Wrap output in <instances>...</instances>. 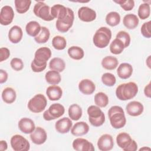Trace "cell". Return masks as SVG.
<instances>
[{
  "instance_id": "cell-1",
  "label": "cell",
  "mask_w": 151,
  "mask_h": 151,
  "mask_svg": "<svg viewBox=\"0 0 151 151\" xmlns=\"http://www.w3.org/2000/svg\"><path fill=\"white\" fill-rule=\"evenodd\" d=\"M51 56V50L46 47L37 49L35 52L34 58L31 62V67L35 73L44 71L47 67V61Z\"/></svg>"
},
{
  "instance_id": "cell-2",
  "label": "cell",
  "mask_w": 151,
  "mask_h": 151,
  "mask_svg": "<svg viewBox=\"0 0 151 151\" xmlns=\"http://www.w3.org/2000/svg\"><path fill=\"white\" fill-rule=\"evenodd\" d=\"M108 116L111 126L116 129L123 127L126 123L123 109L119 106L111 107L108 111Z\"/></svg>"
},
{
  "instance_id": "cell-3",
  "label": "cell",
  "mask_w": 151,
  "mask_h": 151,
  "mask_svg": "<svg viewBox=\"0 0 151 151\" xmlns=\"http://www.w3.org/2000/svg\"><path fill=\"white\" fill-rule=\"evenodd\" d=\"M138 92V86L134 82L121 84L116 90V95L120 100H127L133 99Z\"/></svg>"
},
{
  "instance_id": "cell-4",
  "label": "cell",
  "mask_w": 151,
  "mask_h": 151,
  "mask_svg": "<svg viewBox=\"0 0 151 151\" xmlns=\"http://www.w3.org/2000/svg\"><path fill=\"white\" fill-rule=\"evenodd\" d=\"M111 38V30L106 27L99 28L93 36V43L94 45L100 48L106 47Z\"/></svg>"
},
{
  "instance_id": "cell-5",
  "label": "cell",
  "mask_w": 151,
  "mask_h": 151,
  "mask_svg": "<svg viewBox=\"0 0 151 151\" xmlns=\"http://www.w3.org/2000/svg\"><path fill=\"white\" fill-rule=\"evenodd\" d=\"M88 121L94 127H99L105 122V115L97 106H90L87 109Z\"/></svg>"
},
{
  "instance_id": "cell-6",
  "label": "cell",
  "mask_w": 151,
  "mask_h": 151,
  "mask_svg": "<svg viewBox=\"0 0 151 151\" xmlns=\"http://www.w3.org/2000/svg\"><path fill=\"white\" fill-rule=\"evenodd\" d=\"M116 142L118 146L124 151H135L137 149L136 142L127 133H119L116 137Z\"/></svg>"
},
{
  "instance_id": "cell-7",
  "label": "cell",
  "mask_w": 151,
  "mask_h": 151,
  "mask_svg": "<svg viewBox=\"0 0 151 151\" xmlns=\"http://www.w3.org/2000/svg\"><path fill=\"white\" fill-rule=\"evenodd\" d=\"M47 104V99L42 94H37L29 100L28 103V109L35 113L42 111Z\"/></svg>"
},
{
  "instance_id": "cell-8",
  "label": "cell",
  "mask_w": 151,
  "mask_h": 151,
  "mask_svg": "<svg viewBox=\"0 0 151 151\" xmlns=\"http://www.w3.org/2000/svg\"><path fill=\"white\" fill-rule=\"evenodd\" d=\"M33 11L34 14L46 21H50L54 18L51 14L50 7L42 1H38L34 5Z\"/></svg>"
},
{
  "instance_id": "cell-9",
  "label": "cell",
  "mask_w": 151,
  "mask_h": 151,
  "mask_svg": "<svg viewBox=\"0 0 151 151\" xmlns=\"http://www.w3.org/2000/svg\"><path fill=\"white\" fill-rule=\"evenodd\" d=\"M65 112L64 107L60 103H54L43 113V118L47 121L55 120L60 117Z\"/></svg>"
},
{
  "instance_id": "cell-10",
  "label": "cell",
  "mask_w": 151,
  "mask_h": 151,
  "mask_svg": "<svg viewBox=\"0 0 151 151\" xmlns=\"http://www.w3.org/2000/svg\"><path fill=\"white\" fill-rule=\"evenodd\" d=\"M74 19V14L73 11L67 8V15L63 19H57L55 27L57 29L61 32H67L72 27Z\"/></svg>"
},
{
  "instance_id": "cell-11",
  "label": "cell",
  "mask_w": 151,
  "mask_h": 151,
  "mask_svg": "<svg viewBox=\"0 0 151 151\" xmlns=\"http://www.w3.org/2000/svg\"><path fill=\"white\" fill-rule=\"evenodd\" d=\"M11 145L15 151H27L30 148L29 142L19 134L14 135L11 139Z\"/></svg>"
},
{
  "instance_id": "cell-12",
  "label": "cell",
  "mask_w": 151,
  "mask_h": 151,
  "mask_svg": "<svg viewBox=\"0 0 151 151\" xmlns=\"http://www.w3.org/2000/svg\"><path fill=\"white\" fill-rule=\"evenodd\" d=\"M14 12L12 8L9 5L4 6L0 12V23L2 25H9L13 21Z\"/></svg>"
},
{
  "instance_id": "cell-13",
  "label": "cell",
  "mask_w": 151,
  "mask_h": 151,
  "mask_svg": "<svg viewBox=\"0 0 151 151\" xmlns=\"http://www.w3.org/2000/svg\"><path fill=\"white\" fill-rule=\"evenodd\" d=\"M114 142L113 137L109 134H104L100 137L97 142V146L101 151H109L113 149Z\"/></svg>"
},
{
  "instance_id": "cell-14",
  "label": "cell",
  "mask_w": 151,
  "mask_h": 151,
  "mask_svg": "<svg viewBox=\"0 0 151 151\" xmlns=\"http://www.w3.org/2000/svg\"><path fill=\"white\" fill-rule=\"evenodd\" d=\"M73 147L77 151H94L95 150L93 145L83 138L74 139L73 142Z\"/></svg>"
},
{
  "instance_id": "cell-15",
  "label": "cell",
  "mask_w": 151,
  "mask_h": 151,
  "mask_svg": "<svg viewBox=\"0 0 151 151\" xmlns=\"http://www.w3.org/2000/svg\"><path fill=\"white\" fill-rule=\"evenodd\" d=\"M96 11L87 6H82L78 11L79 19L84 22H91L96 18Z\"/></svg>"
},
{
  "instance_id": "cell-16",
  "label": "cell",
  "mask_w": 151,
  "mask_h": 151,
  "mask_svg": "<svg viewBox=\"0 0 151 151\" xmlns=\"http://www.w3.org/2000/svg\"><path fill=\"white\" fill-rule=\"evenodd\" d=\"M30 138L32 142L36 145H42L47 140V135L45 130L41 127H35V130L30 134Z\"/></svg>"
},
{
  "instance_id": "cell-17",
  "label": "cell",
  "mask_w": 151,
  "mask_h": 151,
  "mask_svg": "<svg viewBox=\"0 0 151 151\" xmlns=\"http://www.w3.org/2000/svg\"><path fill=\"white\" fill-rule=\"evenodd\" d=\"M73 123L70 119L68 117H63L59 119L55 124V128L57 132L64 134L68 133L72 127Z\"/></svg>"
},
{
  "instance_id": "cell-18",
  "label": "cell",
  "mask_w": 151,
  "mask_h": 151,
  "mask_svg": "<svg viewBox=\"0 0 151 151\" xmlns=\"http://www.w3.org/2000/svg\"><path fill=\"white\" fill-rule=\"evenodd\" d=\"M126 109L127 114L130 116H138L143 113L144 107L140 102L132 101L126 105Z\"/></svg>"
},
{
  "instance_id": "cell-19",
  "label": "cell",
  "mask_w": 151,
  "mask_h": 151,
  "mask_svg": "<svg viewBox=\"0 0 151 151\" xmlns=\"http://www.w3.org/2000/svg\"><path fill=\"white\" fill-rule=\"evenodd\" d=\"M19 129L24 133L29 134L33 132L35 129L34 122L29 118H22L18 124Z\"/></svg>"
},
{
  "instance_id": "cell-20",
  "label": "cell",
  "mask_w": 151,
  "mask_h": 151,
  "mask_svg": "<svg viewBox=\"0 0 151 151\" xmlns=\"http://www.w3.org/2000/svg\"><path fill=\"white\" fill-rule=\"evenodd\" d=\"M79 90L84 94L90 95L94 93L96 89L94 83L89 79L82 80L78 84Z\"/></svg>"
},
{
  "instance_id": "cell-21",
  "label": "cell",
  "mask_w": 151,
  "mask_h": 151,
  "mask_svg": "<svg viewBox=\"0 0 151 151\" xmlns=\"http://www.w3.org/2000/svg\"><path fill=\"white\" fill-rule=\"evenodd\" d=\"M89 131V126L84 122H79L72 127L71 133L75 136H81L86 134Z\"/></svg>"
},
{
  "instance_id": "cell-22",
  "label": "cell",
  "mask_w": 151,
  "mask_h": 151,
  "mask_svg": "<svg viewBox=\"0 0 151 151\" xmlns=\"http://www.w3.org/2000/svg\"><path fill=\"white\" fill-rule=\"evenodd\" d=\"M23 32L21 28L18 25L12 27L8 32V38L14 44L18 43L22 39Z\"/></svg>"
},
{
  "instance_id": "cell-23",
  "label": "cell",
  "mask_w": 151,
  "mask_h": 151,
  "mask_svg": "<svg viewBox=\"0 0 151 151\" xmlns=\"http://www.w3.org/2000/svg\"><path fill=\"white\" fill-rule=\"evenodd\" d=\"M133 73V67L131 64L123 63L119 65L117 70L118 76L122 79L129 78Z\"/></svg>"
},
{
  "instance_id": "cell-24",
  "label": "cell",
  "mask_w": 151,
  "mask_h": 151,
  "mask_svg": "<svg viewBox=\"0 0 151 151\" xmlns=\"http://www.w3.org/2000/svg\"><path fill=\"white\" fill-rule=\"evenodd\" d=\"M51 14L54 18L63 19L67 15V8L60 4H55L51 8Z\"/></svg>"
},
{
  "instance_id": "cell-25",
  "label": "cell",
  "mask_w": 151,
  "mask_h": 151,
  "mask_svg": "<svg viewBox=\"0 0 151 151\" xmlns=\"http://www.w3.org/2000/svg\"><path fill=\"white\" fill-rule=\"evenodd\" d=\"M46 94L48 98L51 101L58 100L63 95V90L61 88L56 85L49 86L46 90Z\"/></svg>"
},
{
  "instance_id": "cell-26",
  "label": "cell",
  "mask_w": 151,
  "mask_h": 151,
  "mask_svg": "<svg viewBox=\"0 0 151 151\" xmlns=\"http://www.w3.org/2000/svg\"><path fill=\"white\" fill-rule=\"evenodd\" d=\"M139 18L137 15L133 14H128L126 15L123 20L124 25L129 29H134L139 24Z\"/></svg>"
},
{
  "instance_id": "cell-27",
  "label": "cell",
  "mask_w": 151,
  "mask_h": 151,
  "mask_svg": "<svg viewBox=\"0 0 151 151\" xmlns=\"http://www.w3.org/2000/svg\"><path fill=\"white\" fill-rule=\"evenodd\" d=\"M41 27L40 24L35 21H31L27 23L25 27V30L27 34L31 37H35L40 32Z\"/></svg>"
},
{
  "instance_id": "cell-28",
  "label": "cell",
  "mask_w": 151,
  "mask_h": 151,
  "mask_svg": "<svg viewBox=\"0 0 151 151\" xmlns=\"http://www.w3.org/2000/svg\"><path fill=\"white\" fill-rule=\"evenodd\" d=\"M17 94L15 90L11 87L5 88L2 93L3 101L8 104H11L15 101Z\"/></svg>"
},
{
  "instance_id": "cell-29",
  "label": "cell",
  "mask_w": 151,
  "mask_h": 151,
  "mask_svg": "<svg viewBox=\"0 0 151 151\" xmlns=\"http://www.w3.org/2000/svg\"><path fill=\"white\" fill-rule=\"evenodd\" d=\"M119 61L117 59L113 56H106L101 61L102 67L109 70H114L118 65Z\"/></svg>"
},
{
  "instance_id": "cell-30",
  "label": "cell",
  "mask_w": 151,
  "mask_h": 151,
  "mask_svg": "<svg viewBox=\"0 0 151 151\" xmlns=\"http://www.w3.org/2000/svg\"><path fill=\"white\" fill-rule=\"evenodd\" d=\"M47 82L51 85H57L61 80V76L59 72L55 70H50L47 71L45 76Z\"/></svg>"
},
{
  "instance_id": "cell-31",
  "label": "cell",
  "mask_w": 151,
  "mask_h": 151,
  "mask_svg": "<svg viewBox=\"0 0 151 151\" xmlns=\"http://www.w3.org/2000/svg\"><path fill=\"white\" fill-rule=\"evenodd\" d=\"M49 67L51 70H55L58 72H62L65 68L64 61L58 57L53 58L49 63Z\"/></svg>"
},
{
  "instance_id": "cell-32",
  "label": "cell",
  "mask_w": 151,
  "mask_h": 151,
  "mask_svg": "<svg viewBox=\"0 0 151 151\" xmlns=\"http://www.w3.org/2000/svg\"><path fill=\"white\" fill-rule=\"evenodd\" d=\"M68 111L70 118L75 121L79 120L81 118L83 113L81 107L77 104H71L69 107Z\"/></svg>"
},
{
  "instance_id": "cell-33",
  "label": "cell",
  "mask_w": 151,
  "mask_h": 151,
  "mask_svg": "<svg viewBox=\"0 0 151 151\" xmlns=\"http://www.w3.org/2000/svg\"><path fill=\"white\" fill-rule=\"evenodd\" d=\"M15 9L19 14H24L27 12L31 4L30 0H15Z\"/></svg>"
},
{
  "instance_id": "cell-34",
  "label": "cell",
  "mask_w": 151,
  "mask_h": 151,
  "mask_svg": "<svg viewBox=\"0 0 151 151\" xmlns=\"http://www.w3.org/2000/svg\"><path fill=\"white\" fill-rule=\"evenodd\" d=\"M123 42L118 38H115L110 45V51L113 54H120L124 49Z\"/></svg>"
},
{
  "instance_id": "cell-35",
  "label": "cell",
  "mask_w": 151,
  "mask_h": 151,
  "mask_svg": "<svg viewBox=\"0 0 151 151\" xmlns=\"http://www.w3.org/2000/svg\"><path fill=\"white\" fill-rule=\"evenodd\" d=\"M68 54L73 59L79 60L83 58L84 52L83 50L78 46H72L68 49Z\"/></svg>"
},
{
  "instance_id": "cell-36",
  "label": "cell",
  "mask_w": 151,
  "mask_h": 151,
  "mask_svg": "<svg viewBox=\"0 0 151 151\" xmlns=\"http://www.w3.org/2000/svg\"><path fill=\"white\" fill-rule=\"evenodd\" d=\"M106 22L111 27L116 26L120 22V16L118 12L111 11L107 14L106 17Z\"/></svg>"
},
{
  "instance_id": "cell-37",
  "label": "cell",
  "mask_w": 151,
  "mask_h": 151,
  "mask_svg": "<svg viewBox=\"0 0 151 151\" xmlns=\"http://www.w3.org/2000/svg\"><path fill=\"white\" fill-rule=\"evenodd\" d=\"M50 36V32L49 29L45 27H42L40 32L34 38V40L38 44H43L48 41Z\"/></svg>"
},
{
  "instance_id": "cell-38",
  "label": "cell",
  "mask_w": 151,
  "mask_h": 151,
  "mask_svg": "<svg viewBox=\"0 0 151 151\" xmlns=\"http://www.w3.org/2000/svg\"><path fill=\"white\" fill-rule=\"evenodd\" d=\"M94 103L99 107H105L109 104L108 96L103 92H99L94 96Z\"/></svg>"
},
{
  "instance_id": "cell-39",
  "label": "cell",
  "mask_w": 151,
  "mask_h": 151,
  "mask_svg": "<svg viewBox=\"0 0 151 151\" xmlns=\"http://www.w3.org/2000/svg\"><path fill=\"white\" fill-rule=\"evenodd\" d=\"M53 47L57 50H64L67 45V41L64 37L60 35L55 36L52 40Z\"/></svg>"
},
{
  "instance_id": "cell-40",
  "label": "cell",
  "mask_w": 151,
  "mask_h": 151,
  "mask_svg": "<svg viewBox=\"0 0 151 151\" xmlns=\"http://www.w3.org/2000/svg\"><path fill=\"white\" fill-rule=\"evenodd\" d=\"M137 14L139 17L142 19L147 18L150 14V5L147 3H143L140 5L137 11Z\"/></svg>"
},
{
  "instance_id": "cell-41",
  "label": "cell",
  "mask_w": 151,
  "mask_h": 151,
  "mask_svg": "<svg viewBox=\"0 0 151 151\" xmlns=\"http://www.w3.org/2000/svg\"><path fill=\"white\" fill-rule=\"evenodd\" d=\"M101 81L105 86L111 87L116 84V79L113 74L106 73L101 76Z\"/></svg>"
},
{
  "instance_id": "cell-42",
  "label": "cell",
  "mask_w": 151,
  "mask_h": 151,
  "mask_svg": "<svg viewBox=\"0 0 151 151\" xmlns=\"http://www.w3.org/2000/svg\"><path fill=\"white\" fill-rule=\"evenodd\" d=\"M116 38L120 40L124 44V48L127 47L130 43V35L124 31H119L116 35Z\"/></svg>"
},
{
  "instance_id": "cell-43",
  "label": "cell",
  "mask_w": 151,
  "mask_h": 151,
  "mask_svg": "<svg viewBox=\"0 0 151 151\" xmlns=\"http://www.w3.org/2000/svg\"><path fill=\"white\" fill-rule=\"evenodd\" d=\"M114 2L119 4L124 11H130L134 6V1L133 0H120L114 1Z\"/></svg>"
},
{
  "instance_id": "cell-44",
  "label": "cell",
  "mask_w": 151,
  "mask_h": 151,
  "mask_svg": "<svg viewBox=\"0 0 151 151\" xmlns=\"http://www.w3.org/2000/svg\"><path fill=\"white\" fill-rule=\"evenodd\" d=\"M12 68L15 71H20L24 67V63L21 59L19 58H14L10 62Z\"/></svg>"
},
{
  "instance_id": "cell-45",
  "label": "cell",
  "mask_w": 151,
  "mask_h": 151,
  "mask_svg": "<svg viewBox=\"0 0 151 151\" xmlns=\"http://www.w3.org/2000/svg\"><path fill=\"white\" fill-rule=\"evenodd\" d=\"M150 24L151 22L147 21L142 25V27L140 28V31L142 34L143 37L147 38H149L151 37V33H150Z\"/></svg>"
},
{
  "instance_id": "cell-46",
  "label": "cell",
  "mask_w": 151,
  "mask_h": 151,
  "mask_svg": "<svg viewBox=\"0 0 151 151\" xmlns=\"http://www.w3.org/2000/svg\"><path fill=\"white\" fill-rule=\"evenodd\" d=\"M0 61L2 62L9 58L10 55V51L6 47H1L0 49Z\"/></svg>"
},
{
  "instance_id": "cell-47",
  "label": "cell",
  "mask_w": 151,
  "mask_h": 151,
  "mask_svg": "<svg viewBox=\"0 0 151 151\" xmlns=\"http://www.w3.org/2000/svg\"><path fill=\"white\" fill-rule=\"evenodd\" d=\"M8 75L6 71L2 69H1L0 70V83L2 84L6 82L8 79Z\"/></svg>"
},
{
  "instance_id": "cell-48",
  "label": "cell",
  "mask_w": 151,
  "mask_h": 151,
  "mask_svg": "<svg viewBox=\"0 0 151 151\" xmlns=\"http://www.w3.org/2000/svg\"><path fill=\"white\" fill-rule=\"evenodd\" d=\"M144 93L146 97H150L151 92H150V83H149L147 86H145L144 89Z\"/></svg>"
},
{
  "instance_id": "cell-49",
  "label": "cell",
  "mask_w": 151,
  "mask_h": 151,
  "mask_svg": "<svg viewBox=\"0 0 151 151\" xmlns=\"http://www.w3.org/2000/svg\"><path fill=\"white\" fill-rule=\"evenodd\" d=\"M8 148V145L5 140L0 141V150L2 151L6 150Z\"/></svg>"
},
{
  "instance_id": "cell-50",
  "label": "cell",
  "mask_w": 151,
  "mask_h": 151,
  "mask_svg": "<svg viewBox=\"0 0 151 151\" xmlns=\"http://www.w3.org/2000/svg\"><path fill=\"white\" fill-rule=\"evenodd\" d=\"M144 149H148V150H150V148H146V147H143V148H141V149H139V150H144Z\"/></svg>"
}]
</instances>
